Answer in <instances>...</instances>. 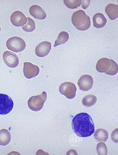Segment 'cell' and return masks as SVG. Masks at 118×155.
<instances>
[{
  "mask_svg": "<svg viewBox=\"0 0 118 155\" xmlns=\"http://www.w3.org/2000/svg\"><path fill=\"white\" fill-rule=\"evenodd\" d=\"M72 129L77 136L82 138L90 137L95 132V125L88 113H80L75 116L72 122Z\"/></svg>",
  "mask_w": 118,
  "mask_h": 155,
  "instance_id": "6da1fadb",
  "label": "cell"
},
{
  "mask_svg": "<svg viewBox=\"0 0 118 155\" xmlns=\"http://www.w3.org/2000/svg\"><path fill=\"white\" fill-rule=\"evenodd\" d=\"M71 20L73 25L79 30H86L91 25L90 17L83 10H79L74 13Z\"/></svg>",
  "mask_w": 118,
  "mask_h": 155,
  "instance_id": "7a4b0ae2",
  "label": "cell"
},
{
  "mask_svg": "<svg viewBox=\"0 0 118 155\" xmlns=\"http://www.w3.org/2000/svg\"><path fill=\"white\" fill-rule=\"evenodd\" d=\"M46 99L47 94L45 91L39 95L31 97L28 101L29 108L33 111H40L43 108Z\"/></svg>",
  "mask_w": 118,
  "mask_h": 155,
  "instance_id": "3957f363",
  "label": "cell"
},
{
  "mask_svg": "<svg viewBox=\"0 0 118 155\" xmlns=\"http://www.w3.org/2000/svg\"><path fill=\"white\" fill-rule=\"evenodd\" d=\"M7 48L12 51L20 52L25 49L26 43L23 39L19 37L14 36L8 39L6 42Z\"/></svg>",
  "mask_w": 118,
  "mask_h": 155,
  "instance_id": "277c9868",
  "label": "cell"
},
{
  "mask_svg": "<svg viewBox=\"0 0 118 155\" xmlns=\"http://www.w3.org/2000/svg\"><path fill=\"white\" fill-rule=\"evenodd\" d=\"M13 106V101L8 95L0 94V115L8 114L12 110Z\"/></svg>",
  "mask_w": 118,
  "mask_h": 155,
  "instance_id": "5b68a950",
  "label": "cell"
},
{
  "mask_svg": "<svg viewBox=\"0 0 118 155\" xmlns=\"http://www.w3.org/2000/svg\"><path fill=\"white\" fill-rule=\"evenodd\" d=\"M77 90L75 84L70 82H65L60 85L59 91L61 94L65 95L67 98L72 99L76 95Z\"/></svg>",
  "mask_w": 118,
  "mask_h": 155,
  "instance_id": "8992f818",
  "label": "cell"
},
{
  "mask_svg": "<svg viewBox=\"0 0 118 155\" xmlns=\"http://www.w3.org/2000/svg\"><path fill=\"white\" fill-rule=\"evenodd\" d=\"M24 74L27 79H31L37 76L40 73V68L38 66L29 62L24 64Z\"/></svg>",
  "mask_w": 118,
  "mask_h": 155,
  "instance_id": "52a82bcc",
  "label": "cell"
},
{
  "mask_svg": "<svg viewBox=\"0 0 118 155\" xmlns=\"http://www.w3.org/2000/svg\"><path fill=\"white\" fill-rule=\"evenodd\" d=\"M3 59L5 64L11 68H15L19 64V59L17 54L11 51L4 52Z\"/></svg>",
  "mask_w": 118,
  "mask_h": 155,
  "instance_id": "ba28073f",
  "label": "cell"
},
{
  "mask_svg": "<svg viewBox=\"0 0 118 155\" xmlns=\"http://www.w3.org/2000/svg\"><path fill=\"white\" fill-rule=\"evenodd\" d=\"M93 84V78L89 75H84L80 78L78 81L80 89L83 91H88L91 89Z\"/></svg>",
  "mask_w": 118,
  "mask_h": 155,
  "instance_id": "9c48e42d",
  "label": "cell"
},
{
  "mask_svg": "<svg viewBox=\"0 0 118 155\" xmlns=\"http://www.w3.org/2000/svg\"><path fill=\"white\" fill-rule=\"evenodd\" d=\"M11 21L13 25L20 27L25 25L27 22V18L24 14L20 11H16L12 14Z\"/></svg>",
  "mask_w": 118,
  "mask_h": 155,
  "instance_id": "30bf717a",
  "label": "cell"
},
{
  "mask_svg": "<svg viewBox=\"0 0 118 155\" xmlns=\"http://www.w3.org/2000/svg\"><path fill=\"white\" fill-rule=\"evenodd\" d=\"M51 47V43L46 41L40 43L36 48V54L40 58L46 57L50 52Z\"/></svg>",
  "mask_w": 118,
  "mask_h": 155,
  "instance_id": "8fae6325",
  "label": "cell"
},
{
  "mask_svg": "<svg viewBox=\"0 0 118 155\" xmlns=\"http://www.w3.org/2000/svg\"><path fill=\"white\" fill-rule=\"evenodd\" d=\"M30 13L36 19L43 20L46 17V14L42 8L37 5L31 6L30 8Z\"/></svg>",
  "mask_w": 118,
  "mask_h": 155,
  "instance_id": "7c38bea8",
  "label": "cell"
},
{
  "mask_svg": "<svg viewBox=\"0 0 118 155\" xmlns=\"http://www.w3.org/2000/svg\"><path fill=\"white\" fill-rule=\"evenodd\" d=\"M111 67V60L107 58H102L99 59L97 63V70L101 73L106 74L109 71Z\"/></svg>",
  "mask_w": 118,
  "mask_h": 155,
  "instance_id": "4fadbf2b",
  "label": "cell"
},
{
  "mask_svg": "<svg viewBox=\"0 0 118 155\" xmlns=\"http://www.w3.org/2000/svg\"><path fill=\"white\" fill-rule=\"evenodd\" d=\"M93 26L97 28L104 27L107 23V19L103 14L97 13L93 18Z\"/></svg>",
  "mask_w": 118,
  "mask_h": 155,
  "instance_id": "5bb4252c",
  "label": "cell"
},
{
  "mask_svg": "<svg viewBox=\"0 0 118 155\" xmlns=\"http://www.w3.org/2000/svg\"><path fill=\"white\" fill-rule=\"evenodd\" d=\"M105 12L111 20H114L118 17V6L114 4H109L106 6Z\"/></svg>",
  "mask_w": 118,
  "mask_h": 155,
  "instance_id": "9a60e30c",
  "label": "cell"
},
{
  "mask_svg": "<svg viewBox=\"0 0 118 155\" xmlns=\"http://www.w3.org/2000/svg\"><path fill=\"white\" fill-rule=\"evenodd\" d=\"M11 134L7 129L0 130V145L6 146L11 142Z\"/></svg>",
  "mask_w": 118,
  "mask_h": 155,
  "instance_id": "2e32d148",
  "label": "cell"
},
{
  "mask_svg": "<svg viewBox=\"0 0 118 155\" xmlns=\"http://www.w3.org/2000/svg\"><path fill=\"white\" fill-rule=\"evenodd\" d=\"M94 135L95 139L100 142H106L109 137L108 132L103 128L97 129Z\"/></svg>",
  "mask_w": 118,
  "mask_h": 155,
  "instance_id": "e0dca14e",
  "label": "cell"
},
{
  "mask_svg": "<svg viewBox=\"0 0 118 155\" xmlns=\"http://www.w3.org/2000/svg\"><path fill=\"white\" fill-rule=\"evenodd\" d=\"M69 39V35L67 32L62 31L59 34L58 36L57 39L56 40L54 44V47L58 46L59 45L64 44L68 41Z\"/></svg>",
  "mask_w": 118,
  "mask_h": 155,
  "instance_id": "ac0fdd59",
  "label": "cell"
},
{
  "mask_svg": "<svg viewBox=\"0 0 118 155\" xmlns=\"http://www.w3.org/2000/svg\"><path fill=\"white\" fill-rule=\"evenodd\" d=\"M97 101V98L92 94H89L84 97L82 100L83 105L86 107H90L93 106Z\"/></svg>",
  "mask_w": 118,
  "mask_h": 155,
  "instance_id": "d6986e66",
  "label": "cell"
},
{
  "mask_svg": "<svg viewBox=\"0 0 118 155\" xmlns=\"http://www.w3.org/2000/svg\"><path fill=\"white\" fill-rule=\"evenodd\" d=\"M63 2L67 7L71 9L78 7L81 4V0H64Z\"/></svg>",
  "mask_w": 118,
  "mask_h": 155,
  "instance_id": "ffe728a7",
  "label": "cell"
},
{
  "mask_svg": "<svg viewBox=\"0 0 118 155\" xmlns=\"http://www.w3.org/2000/svg\"><path fill=\"white\" fill-rule=\"evenodd\" d=\"M27 24L25 25L22 26V29L26 32H31L35 29V23L31 18H28Z\"/></svg>",
  "mask_w": 118,
  "mask_h": 155,
  "instance_id": "44dd1931",
  "label": "cell"
},
{
  "mask_svg": "<svg viewBox=\"0 0 118 155\" xmlns=\"http://www.w3.org/2000/svg\"><path fill=\"white\" fill-rule=\"evenodd\" d=\"M97 150L98 155H107L108 150L107 148L105 143H99L97 146Z\"/></svg>",
  "mask_w": 118,
  "mask_h": 155,
  "instance_id": "7402d4cb",
  "label": "cell"
},
{
  "mask_svg": "<svg viewBox=\"0 0 118 155\" xmlns=\"http://www.w3.org/2000/svg\"><path fill=\"white\" fill-rule=\"evenodd\" d=\"M111 62V67L110 69L108 71L106 72V74L110 75H115L118 73V67L117 63L112 60L110 59Z\"/></svg>",
  "mask_w": 118,
  "mask_h": 155,
  "instance_id": "603a6c76",
  "label": "cell"
},
{
  "mask_svg": "<svg viewBox=\"0 0 118 155\" xmlns=\"http://www.w3.org/2000/svg\"><path fill=\"white\" fill-rule=\"evenodd\" d=\"M90 2H91V1H89H89H83L82 2H81L82 3L81 6L84 9H86L89 6Z\"/></svg>",
  "mask_w": 118,
  "mask_h": 155,
  "instance_id": "cb8c5ba5",
  "label": "cell"
},
{
  "mask_svg": "<svg viewBox=\"0 0 118 155\" xmlns=\"http://www.w3.org/2000/svg\"><path fill=\"white\" fill-rule=\"evenodd\" d=\"M1 30V27H0V31Z\"/></svg>",
  "mask_w": 118,
  "mask_h": 155,
  "instance_id": "d4e9b609",
  "label": "cell"
}]
</instances>
